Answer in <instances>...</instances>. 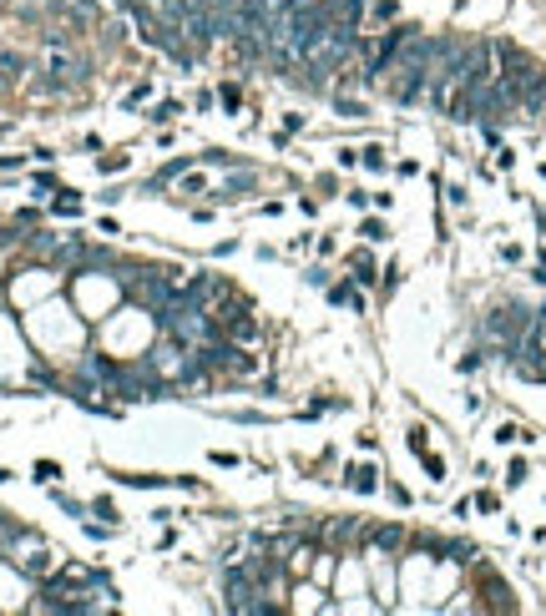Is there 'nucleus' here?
<instances>
[{"instance_id": "4", "label": "nucleus", "mask_w": 546, "mask_h": 616, "mask_svg": "<svg viewBox=\"0 0 546 616\" xmlns=\"http://www.w3.org/2000/svg\"><path fill=\"white\" fill-rule=\"evenodd\" d=\"M127 167V152H112V157H101V172H122Z\"/></svg>"}, {"instance_id": "3", "label": "nucleus", "mask_w": 546, "mask_h": 616, "mask_svg": "<svg viewBox=\"0 0 546 616\" xmlns=\"http://www.w3.org/2000/svg\"><path fill=\"white\" fill-rule=\"evenodd\" d=\"M177 111H182L177 101H162L157 111H147V117H152V122H172V117H177Z\"/></svg>"}, {"instance_id": "2", "label": "nucleus", "mask_w": 546, "mask_h": 616, "mask_svg": "<svg viewBox=\"0 0 546 616\" xmlns=\"http://www.w3.org/2000/svg\"><path fill=\"white\" fill-rule=\"evenodd\" d=\"M228 333H238V339H253V333H258V323H253L248 313H238V318L228 313Z\"/></svg>"}, {"instance_id": "1", "label": "nucleus", "mask_w": 546, "mask_h": 616, "mask_svg": "<svg viewBox=\"0 0 546 616\" xmlns=\"http://www.w3.org/2000/svg\"><path fill=\"white\" fill-rule=\"evenodd\" d=\"M46 66H51V76H71V71H76V61H71V56H66L61 46H51V56H46Z\"/></svg>"}, {"instance_id": "5", "label": "nucleus", "mask_w": 546, "mask_h": 616, "mask_svg": "<svg viewBox=\"0 0 546 616\" xmlns=\"http://www.w3.org/2000/svg\"><path fill=\"white\" fill-rule=\"evenodd\" d=\"M217 96H223V106H228V111H238V101H243V91H238V86H223Z\"/></svg>"}]
</instances>
